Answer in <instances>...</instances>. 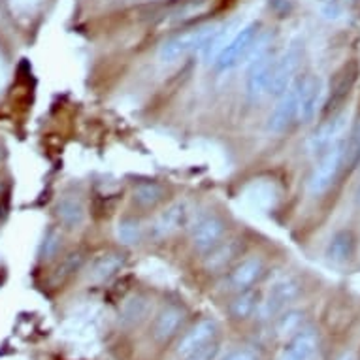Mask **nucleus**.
<instances>
[{
    "label": "nucleus",
    "mask_w": 360,
    "mask_h": 360,
    "mask_svg": "<svg viewBox=\"0 0 360 360\" xmlns=\"http://www.w3.org/2000/svg\"><path fill=\"white\" fill-rule=\"evenodd\" d=\"M249 70L245 77V93L251 101H260L268 95L276 57L270 51V36L259 34L248 57Z\"/></svg>",
    "instance_id": "nucleus-1"
},
{
    "label": "nucleus",
    "mask_w": 360,
    "mask_h": 360,
    "mask_svg": "<svg viewBox=\"0 0 360 360\" xmlns=\"http://www.w3.org/2000/svg\"><path fill=\"white\" fill-rule=\"evenodd\" d=\"M347 166V138H340L334 146L321 155V160L313 168L307 189L313 196H319L336 184L338 176Z\"/></svg>",
    "instance_id": "nucleus-2"
},
{
    "label": "nucleus",
    "mask_w": 360,
    "mask_h": 360,
    "mask_svg": "<svg viewBox=\"0 0 360 360\" xmlns=\"http://www.w3.org/2000/svg\"><path fill=\"white\" fill-rule=\"evenodd\" d=\"M217 27L219 25H204V27L187 30L184 34H177L170 40H166L159 49V60L166 63V65H172V63H177L179 59L193 53V51H202L206 48L210 38L215 34Z\"/></svg>",
    "instance_id": "nucleus-3"
},
{
    "label": "nucleus",
    "mask_w": 360,
    "mask_h": 360,
    "mask_svg": "<svg viewBox=\"0 0 360 360\" xmlns=\"http://www.w3.org/2000/svg\"><path fill=\"white\" fill-rule=\"evenodd\" d=\"M257 36H259V25L255 21L240 27V30L232 36L231 41L217 55V59L213 60V68L217 72H226L245 63L251 49H253L255 41H257Z\"/></svg>",
    "instance_id": "nucleus-4"
},
{
    "label": "nucleus",
    "mask_w": 360,
    "mask_h": 360,
    "mask_svg": "<svg viewBox=\"0 0 360 360\" xmlns=\"http://www.w3.org/2000/svg\"><path fill=\"white\" fill-rule=\"evenodd\" d=\"M302 85H304V76L295 77L289 87L279 95V102L276 104L272 113H270L268 121H266V130L270 134H281L298 117Z\"/></svg>",
    "instance_id": "nucleus-5"
},
{
    "label": "nucleus",
    "mask_w": 360,
    "mask_h": 360,
    "mask_svg": "<svg viewBox=\"0 0 360 360\" xmlns=\"http://www.w3.org/2000/svg\"><path fill=\"white\" fill-rule=\"evenodd\" d=\"M226 234V223L215 213H206L196 219L191 226V243L193 248L207 253L210 249L223 242Z\"/></svg>",
    "instance_id": "nucleus-6"
},
{
    "label": "nucleus",
    "mask_w": 360,
    "mask_h": 360,
    "mask_svg": "<svg viewBox=\"0 0 360 360\" xmlns=\"http://www.w3.org/2000/svg\"><path fill=\"white\" fill-rule=\"evenodd\" d=\"M300 48L292 46L285 51L283 55L276 57L272 70V79H270V87H268V95L279 96L285 89L289 87L292 79H295V72L300 65Z\"/></svg>",
    "instance_id": "nucleus-7"
},
{
    "label": "nucleus",
    "mask_w": 360,
    "mask_h": 360,
    "mask_svg": "<svg viewBox=\"0 0 360 360\" xmlns=\"http://www.w3.org/2000/svg\"><path fill=\"white\" fill-rule=\"evenodd\" d=\"M191 217L189 206L187 202L177 200L172 206H168L165 212L160 213L159 217L155 219V223L151 224V236L155 240H162L172 234H176L177 231H181L184 226H187Z\"/></svg>",
    "instance_id": "nucleus-8"
},
{
    "label": "nucleus",
    "mask_w": 360,
    "mask_h": 360,
    "mask_svg": "<svg viewBox=\"0 0 360 360\" xmlns=\"http://www.w3.org/2000/svg\"><path fill=\"white\" fill-rule=\"evenodd\" d=\"M298 296V283L295 279L285 278L278 283H274V287L268 290L262 306H260V317L264 319H272L278 313H281L285 307L289 306L290 302Z\"/></svg>",
    "instance_id": "nucleus-9"
},
{
    "label": "nucleus",
    "mask_w": 360,
    "mask_h": 360,
    "mask_svg": "<svg viewBox=\"0 0 360 360\" xmlns=\"http://www.w3.org/2000/svg\"><path fill=\"white\" fill-rule=\"evenodd\" d=\"M345 119L347 113H340L336 117L328 119L323 123L317 130H313V134L307 138V151L309 155H323L326 149L334 146V143L343 138V130H345Z\"/></svg>",
    "instance_id": "nucleus-10"
},
{
    "label": "nucleus",
    "mask_w": 360,
    "mask_h": 360,
    "mask_svg": "<svg viewBox=\"0 0 360 360\" xmlns=\"http://www.w3.org/2000/svg\"><path fill=\"white\" fill-rule=\"evenodd\" d=\"M325 102V83L317 76H304V85H302L300 95V108H298V121L307 123L311 121L321 104Z\"/></svg>",
    "instance_id": "nucleus-11"
},
{
    "label": "nucleus",
    "mask_w": 360,
    "mask_h": 360,
    "mask_svg": "<svg viewBox=\"0 0 360 360\" xmlns=\"http://www.w3.org/2000/svg\"><path fill=\"white\" fill-rule=\"evenodd\" d=\"M262 274H264V262L257 257H249L229 272L226 285H229V289L236 290V292L253 289V285L262 278Z\"/></svg>",
    "instance_id": "nucleus-12"
},
{
    "label": "nucleus",
    "mask_w": 360,
    "mask_h": 360,
    "mask_svg": "<svg viewBox=\"0 0 360 360\" xmlns=\"http://www.w3.org/2000/svg\"><path fill=\"white\" fill-rule=\"evenodd\" d=\"M242 251L240 240H231V242H221L213 249L207 251V257L204 260L207 272H223L232 264V260L236 259Z\"/></svg>",
    "instance_id": "nucleus-13"
},
{
    "label": "nucleus",
    "mask_w": 360,
    "mask_h": 360,
    "mask_svg": "<svg viewBox=\"0 0 360 360\" xmlns=\"http://www.w3.org/2000/svg\"><path fill=\"white\" fill-rule=\"evenodd\" d=\"M184 311L176 306H170L159 313V317L153 323V338L159 343H165L176 336L179 326L184 325Z\"/></svg>",
    "instance_id": "nucleus-14"
},
{
    "label": "nucleus",
    "mask_w": 360,
    "mask_h": 360,
    "mask_svg": "<svg viewBox=\"0 0 360 360\" xmlns=\"http://www.w3.org/2000/svg\"><path fill=\"white\" fill-rule=\"evenodd\" d=\"M356 76H359V68L356 65H347L343 66L342 70L338 72L336 77H334V85H332L330 101H328V106H326V112H334L336 108H340L343 104V101L347 98L351 89H353L354 82H356Z\"/></svg>",
    "instance_id": "nucleus-15"
},
{
    "label": "nucleus",
    "mask_w": 360,
    "mask_h": 360,
    "mask_svg": "<svg viewBox=\"0 0 360 360\" xmlns=\"http://www.w3.org/2000/svg\"><path fill=\"white\" fill-rule=\"evenodd\" d=\"M317 353V336L309 330L298 332L283 349L279 360H313Z\"/></svg>",
    "instance_id": "nucleus-16"
},
{
    "label": "nucleus",
    "mask_w": 360,
    "mask_h": 360,
    "mask_svg": "<svg viewBox=\"0 0 360 360\" xmlns=\"http://www.w3.org/2000/svg\"><path fill=\"white\" fill-rule=\"evenodd\" d=\"M213 338H217V323L212 319L200 321V323L181 340L179 347H177V353L184 359L185 354H189L193 349H196L198 345L207 342V340H213Z\"/></svg>",
    "instance_id": "nucleus-17"
},
{
    "label": "nucleus",
    "mask_w": 360,
    "mask_h": 360,
    "mask_svg": "<svg viewBox=\"0 0 360 360\" xmlns=\"http://www.w3.org/2000/svg\"><path fill=\"white\" fill-rule=\"evenodd\" d=\"M57 215H59V221L65 224L68 231L79 229L83 221H85L83 202L77 196H65V198H60L59 206H57Z\"/></svg>",
    "instance_id": "nucleus-18"
},
{
    "label": "nucleus",
    "mask_w": 360,
    "mask_h": 360,
    "mask_svg": "<svg viewBox=\"0 0 360 360\" xmlns=\"http://www.w3.org/2000/svg\"><path fill=\"white\" fill-rule=\"evenodd\" d=\"M354 253V238L349 231L336 232L328 242L326 248V259L334 264H343L347 262Z\"/></svg>",
    "instance_id": "nucleus-19"
},
{
    "label": "nucleus",
    "mask_w": 360,
    "mask_h": 360,
    "mask_svg": "<svg viewBox=\"0 0 360 360\" xmlns=\"http://www.w3.org/2000/svg\"><path fill=\"white\" fill-rule=\"evenodd\" d=\"M123 266V255L117 253H104L95 262L91 264V274L89 278L95 279V281H104L110 279L113 274H117V270Z\"/></svg>",
    "instance_id": "nucleus-20"
},
{
    "label": "nucleus",
    "mask_w": 360,
    "mask_h": 360,
    "mask_svg": "<svg viewBox=\"0 0 360 360\" xmlns=\"http://www.w3.org/2000/svg\"><path fill=\"white\" fill-rule=\"evenodd\" d=\"M165 187L157 181H140V184L134 187V202H136L138 206L143 207H151L155 204H159L162 198H165Z\"/></svg>",
    "instance_id": "nucleus-21"
},
{
    "label": "nucleus",
    "mask_w": 360,
    "mask_h": 360,
    "mask_svg": "<svg viewBox=\"0 0 360 360\" xmlns=\"http://www.w3.org/2000/svg\"><path fill=\"white\" fill-rule=\"evenodd\" d=\"M257 306H259V295L253 289H248L238 292L236 298L231 302L229 309H231V315L234 319H248L257 311Z\"/></svg>",
    "instance_id": "nucleus-22"
},
{
    "label": "nucleus",
    "mask_w": 360,
    "mask_h": 360,
    "mask_svg": "<svg viewBox=\"0 0 360 360\" xmlns=\"http://www.w3.org/2000/svg\"><path fill=\"white\" fill-rule=\"evenodd\" d=\"M117 238L127 245L138 243L142 240V226L134 219H123L117 224Z\"/></svg>",
    "instance_id": "nucleus-23"
},
{
    "label": "nucleus",
    "mask_w": 360,
    "mask_h": 360,
    "mask_svg": "<svg viewBox=\"0 0 360 360\" xmlns=\"http://www.w3.org/2000/svg\"><path fill=\"white\" fill-rule=\"evenodd\" d=\"M219 353V340L213 338V340H207L202 345H198L196 349H193L189 354H185L181 360H215Z\"/></svg>",
    "instance_id": "nucleus-24"
},
{
    "label": "nucleus",
    "mask_w": 360,
    "mask_h": 360,
    "mask_svg": "<svg viewBox=\"0 0 360 360\" xmlns=\"http://www.w3.org/2000/svg\"><path fill=\"white\" fill-rule=\"evenodd\" d=\"M143 313H146V302L130 300L129 304H127V307H124V319L140 321Z\"/></svg>",
    "instance_id": "nucleus-25"
},
{
    "label": "nucleus",
    "mask_w": 360,
    "mask_h": 360,
    "mask_svg": "<svg viewBox=\"0 0 360 360\" xmlns=\"http://www.w3.org/2000/svg\"><path fill=\"white\" fill-rule=\"evenodd\" d=\"M298 313H289V315H285L281 317V321L278 323V332L279 334H287V332H292L296 325H298Z\"/></svg>",
    "instance_id": "nucleus-26"
},
{
    "label": "nucleus",
    "mask_w": 360,
    "mask_h": 360,
    "mask_svg": "<svg viewBox=\"0 0 360 360\" xmlns=\"http://www.w3.org/2000/svg\"><path fill=\"white\" fill-rule=\"evenodd\" d=\"M57 249H59V234L49 232L44 240V257H51V255L57 253Z\"/></svg>",
    "instance_id": "nucleus-27"
},
{
    "label": "nucleus",
    "mask_w": 360,
    "mask_h": 360,
    "mask_svg": "<svg viewBox=\"0 0 360 360\" xmlns=\"http://www.w3.org/2000/svg\"><path fill=\"white\" fill-rule=\"evenodd\" d=\"M223 360H257V356L249 349H236L226 354Z\"/></svg>",
    "instance_id": "nucleus-28"
},
{
    "label": "nucleus",
    "mask_w": 360,
    "mask_h": 360,
    "mask_svg": "<svg viewBox=\"0 0 360 360\" xmlns=\"http://www.w3.org/2000/svg\"><path fill=\"white\" fill-rule=\"evenodd\" d=\"M356 204L360 206V185H359V189H356Z\"/></svg>",
    "instance_id": "nucleus-29"
},
{
    "label": "nucleus",
    "mask_w": 360,
    "mask_h": 360,
    "mask_svg": "<svg viewBox=\"0 0 360 360\" xmlns=\"http://www.w3.org/2000/svg\"><path fill=\"white\" fill-rule=\"evenodd\" d=\"M342 360H353V356H351V354H347V356H343Z\"/></svg>",
    "instance_id": "nucleus-30"
}]
</instances>
